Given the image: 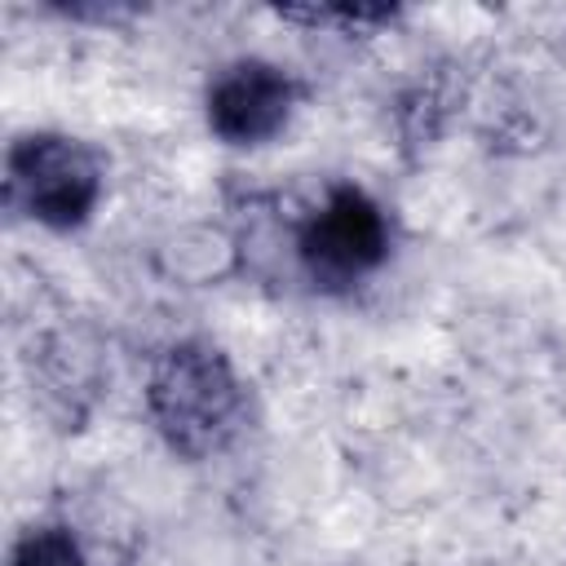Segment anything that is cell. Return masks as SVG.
<instances>
[{
    "label": "cell",
    "mask_w": 566,
    "mask_h": 566,
    "mask_svg": "<svg viewBox=\"0 0 566 566\" xmlns=\"http://www.w3.org/2000/svg\"><path fill=\"white\" fill-rule=\"evenodd\" d=\"M146 407L164 442L190 460L226 451L248 416V394L221 349L203 340L172 345L146 385Z\"/></svg>",
    "instance_id": "cell-1"
},
{
    "label": "cell",
    "mask_w": 566,
    "mask_h": 566,
    "mask_svg": "<svg viewBox=\"0 0 566 566\" xmlns=\"http://www.w3.org/2000/svg\"><path fill=\"white\" fill-rule=\"evenodd\" d=\"M9 199L35 221L71 230L102 199V164L66 133H22L9 146Z\"/></svg>",
    "instance_id": "cell-2"
},
{
    "label": "cell",
    "mask_w": 566,
    "mask_h": 566,
    "mask_svg": "<svg viewBox=\"0 0 566 566\" xmlns=\"http://www.w3.org/2000/svg\"><path fill=\"white\" fill-rule=\"evenodd\" d=\"M296 252H301L305 274L318 287L327 292L354 287L389 252V226H385L380 203L367 199L358 186H336L327 203L305 221Z\"/></svg>",
    "instance_id": "cell-3"
},
{
    "label": "cell",
    "mask_w": 566,
    "mask_h": 566,
    "mask_svg": "<svg viewBox=\"0 0 566 566\" xmlns=\"http://www.w3.org/2000/svg\"><path fill=\"white\" fill-rule=\"evenodd\" d=\"M296 102V84L283 66L261 57H239L221 66V75L208 84V124L221 142L256 146L274 137Z\"/></svg>",
    "instance_id": "cell-4"
},
{
    "label": "cell",
    "mask_w": 566,
    "mask_h": 566,
    "mask_svg": "<svg viewBox=\"0 0 566 566\" xmlns=\"http://www.w3.org/2000/svg\"><path fill=\"white\" fill-rule=\"evenodd\" d=\"M9 566H88L71 531L62 526H27L9 553Z\"/></svg>",
    "instance_id": "cell-5"
}]
</instances>
